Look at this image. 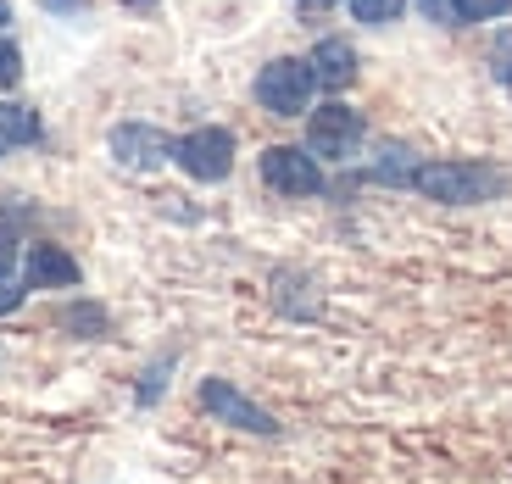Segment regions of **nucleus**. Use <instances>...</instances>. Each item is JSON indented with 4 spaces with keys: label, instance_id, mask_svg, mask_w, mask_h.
<instances>
[{
    "label": "nucleus",
    "instance_id": "nucleus-18",
    "mask_svg": "<svg viewBox=\"0 0 512 484\" xmlns=\"http://www.w3.org/2000/svg\"><path fill=\"white\" fill-rule=\"evenodd\" d=\"M12 268H17V240L0 229V279H12Z\"/></svg>",
    "mask_w": 512,
    "mask_h": 484
},
{
    "label": "nucleus",
    "instance_id": "nucleus-11",
    "mask_svg": "<svg viewBox=\"0 0 512 484\" xmlns=\"http://www.w3.org/2000/svg\"><path fill=\"white\" fill-rule=\"evenodd\" d=\"M39 140V117L28 106H12L0 101V151H12V145H34Z\"/></svg>",
    "mask_w": 512,
    "mask_h": 484
},
{
    "label": "nucleus",
    "instance_id": "nucleus-4",
    "mask_svg": "<svg viewBox=\"0 0 512 484\" xmlns=\"http://www.w3.org/2000/svg\"><path fill=\"white\" fill-rule=\"evenodd\" d=\"M173 156H179V167L195 184H218V179H229V167H234V134L229 128H195V134H184L173 145Z\"/></svg>",
    "mask_w": 512,
    "mask_h": 484
},
{
    "label": "nucleus",
    "instance_id": "nucleus-19",
    "mask_svg": "<svg viewBox=\"0 0 512 484\" xmlns=\"http://www.w3.org/2000/svg\"><path fill=\"white\" fill-rule=\"evenodd\" d=\"M301 6H312V12H323V6H334V0H301Z\"/></svg>",
    "mask_w": 512,
    "mask_h": 484
},
{
    "label": "nucleus",
    "instance_id": "nucleus-5",
    "mask_svg": "<svg viewBox=\"0 0 512 484\" xmlns=\"http://www.w3.org/2000/svg\"><path fill=\"white\" fill-rule=\"evenodd\" d=\"M262 184L279 195H318L323 190V167L301 145H268L262 151Z\"/></svg>",
    "mask_w": 512,
    "mask_h": 484
},
{
    "label": "nucleus",
    "instance_id": "nucleus-13",
    "mask_svg": "<svg viewBox=\"0 0 512 484\" xmlns=\"http://www.w3.org/2000/svg\"><path fill=\"white\" fill-rule=\"evenodd\" d=\"M401 12H407V0H351L357 23H396Z\"/></svg>",
    "mask_w": 512,
    "mask_h": 484
},
{
    "label": "nucleus",
    "instance_id": "nucleus-17",
    "mask_svg": "<svg viewBox=\"0 0 512 484\" xmlns=\"http://www.w3.org/2000/svg\"><path fill=\"white\" fill-rule=\"evenodd\" d=\"M23 295H28L23 279H0V312H17V306H23Z\"/></svg>",
    "mask_w": 512,
    "mask_h": 484
},
{
    "label": "nucleus",
    "instance_id": "nucleus-8",
    "mask_svg": "<svg viewBox=\"0 0 512 484\" xmlns=\"http://www.w3.org/2000/svg\"><path fill=\"white\" fill-rule=\"evenodd\" d=\"M78 279H84V273H78V262L62 251V245H28V256H23V284L28 290H73Z\"/></svg>",
    "mask_w": 512,
    "mask_h": 484
},
{
    "label": "nucleus",
    "instance_id": "nucleus-16",
    "mask_svg": "<svg viewBox=\"0 0 512 484\" xmlns=\"http://www.w3.org/2000/svg\"><path fill=\"white\" fill-rule=\"evenodd\" d=\"M17 78H23V56H17L12 39H0V90H12Z\"/></svg>",
    "mask_w": 512,
    "mask_h": 484
},
{
    "label": "nucleus",
    "instance_id": "nucleus-2",
    "mask_svg": "<svg viewBox=\"0 0 512 484\" xmlns=\"http://www.w3.org/2000/svg\"><path fill=\"white\" fill-rule=\"evenodd\" d=\"M312 90H318V84H312L307 62H295V56H279V62H268L256 73V101L273 117H301L312 101Z\"/></svg>",
    "mask_w": 512,
    "mask_h": 484
},
{
    "label": "nucleus",
    "instance_id": "nucleus-7",
    "mask_svg": "<svg viewBox=\"0 0 512 484\" xmlns=\"http://www.w3.org/2000/svg\"><path fill=\"white\" fill-rule=\"evenodd\" d=\"M112 156L128 173H151V167H162L167 156H173V140L151 123H117L112 128Z\"/></svg>",
    "mask_w": 512,
    "mask_h": 484
},
{
    "label": "nucleus",
    "instance_id": "nucleus-9",
    "mask_svg": "<svg viewBox=\"0 0 512 484\" xmlns=\"http://www.w3.org/2000/svg\"><path fill=\"white\" fill-rule=\"evenodd\" d=\"M307 73L323 90H346V84H357V51H351L346 39H323L318 51H312Z\"/></svg>",
    "mask_w": 512,
    "mask_h": 484
},
{
    "label": "nucleus",
    "instance_id": "nucleus-12",
    "mask_svg": "<svg viewBox=\"0 0 512 484\" xmlns=\"http://www.w3.org/2000/svg\"><path fill=\"white\" fill-rule=\"evenodd\" d=\"M412 173H418L412 151H401V145H384L379 167H373V179H384V184H412Z\"/></svg>",
    "mask_w": 512,
    "mask_h": 484
},
{
    "label": "nucleus",
    "instance_id": "nucleus-3",
    "mask_svg": "<svg viewBox=\"0 0 512 484\" xmlns=\"http://www.w3.org/2000/svg\"><path fill=\"white\" fill-rule=\"evenodd\" d=\"M201 412H212V418L234 423V429H245V434H262V440L279 434V418H273L268 407H256L245 390H234L229 379H201Z\"/></svg>",
    "mask_w": 512,
    "mask_h": 484
},
{
    "label": "nucleus",
    "instance_id": "nucleus-15",
    "mask_svg": "<svg viewBox=\"0 0 512 484\" xmlns=\"http://www.w3.org/2000/svg\"><path fill=\"white\" fill-rule=\"evenodd\" d=\"M167 368H173V357H162L156 368H145L140 390H134V401H140V407H151V401H162V390H167Z\"/></svg>",
    "mask_w": 512,
    "mask_h": 484
},
{
    "label": "nucleus",
    "instance_id": "nucleus-14",
    "mask_svg": "<svg viewBox=\"0 0 512 484\" xmlns=\"http://www.w3.org/2000/svg\"><path fill=\"white\" fill-rule=\"evenodd\" d=\"M512 0H451V12L462 17V23H490V17H507Z\"/></svg>",
    "mask_w": 512,
    "mask_h": 484
},
{
    "label": "nucleus",
    "instance_id": "nucleus-6",
    "mask_svg": "<svg viewBox=\"0 0 512 484\" xmlns=\"http://www.w3.org/2000/svg\"><path fill=\"white\" fill-rule=\"evenodd\" d=\"M357 145H362V117L351 112V106L329 101V106H318V112H312V123H307V151L312 156L346 162V156H357Z\"/></svg>",
    "mask_w": 512,
    "mask_h": 484
},
{
    "label": "nucleus",
    "instance_id": "nucleus-10",
    "mask_svg": "<svg viewBox=\"0 0 512 484\" xmlns=\"http://www.w3.org/2000/svg\"><path fill=\"white\" fill-rule=\"evenodd\" d=\"M56 323H62L67 334H78V340H101V334L112 329L106 306H95V301H67L62 312H56Z\"/></svg>",
    "mask_w": 512,
    "mask_h": 484
},
{
    "label": "nucleus",
    "instance_id": "nucleus-1",
    "mask_svg": "<svg viewBox=\"0 0 512 484\" xmlns=\"http://www.w3.org/2000/svg\"><path fill=\"white\" fill-rule=\"evenodd\" d=\"M412 190L429 195V201H446V206H474V201L501 195L507 179H501L496 167H485V162H418Z\"/></svg>",
    "mask_w": 512,
    "mask_h": 484
}]
</instances>
